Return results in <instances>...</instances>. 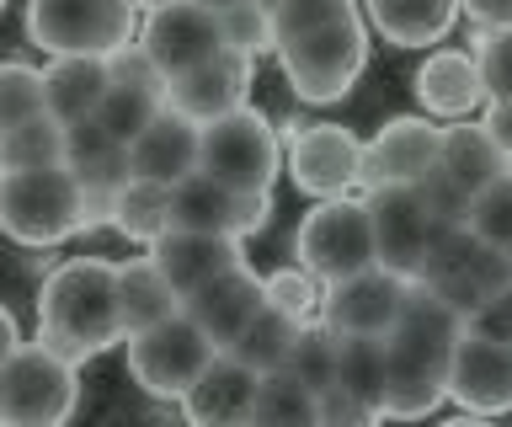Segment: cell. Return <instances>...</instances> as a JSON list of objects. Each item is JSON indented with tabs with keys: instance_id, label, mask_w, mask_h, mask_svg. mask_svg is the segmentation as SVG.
<instances>
[{
	"instance_id": "1",
	"label": "cell",
	"mask_w": 512,
	"mask_h": 427,
	"mask_svg": "<svg viewBox=\"0 0 512 427\" xmlns=\"http://www.w3.org/2000/svg\"><path fill=\"white\" fill-rule=\"evenodd\" d=\"M38 337L59 358L86 363L123 342L118 321V262L70 257L43 278L38 289Z\"/></svg>"
},
{
	"instance_id": "2",
	"label": "cell",
	"mask_w": 512,
	"mask_h": 427,
	"mask_svg": "<svg viewBox=\"0 0 512 427\" xmlns=\"http://www.w3.org/2000/svg\"><path fill=\"white\" fill-rule=\"evenodd\" d=\"M278 166H283V139L272 129V118L256 113L251 102L203 123L198 171L214 177L219 187H230V193H272Z\"/></svg>"
},
{
	"instance_id": "3",
	"label": "cell",
	"mask_w": 512,
	"mask_h": 427,
	"mask_svg": "<svg viewBox=\"0 0 512 427\" xmlns=\"http://www.w3.org/2000/svg\"><path fill=\"white\" fill-rule=\"evenodd\" d=\"M80 401V374L43 337L0 363V427H59Z\"/></svg>"
},
{
	"instance_id": "4",
	"label": "cell",
	"mask_w": 512,
	"mask_h": 427,
	"mask_svg": "<svg viewBox=\"0 0 512 427\" xmlns=\"http://www.w3.org/2000/svg\"><path fill=\"white\" fill-rule=\"evenodd\" d=\"M278 59H283V75L299 102H320V107L342 102L368 65V27L352 11V17L326 22L294 43H278Z\"/></svg>"
},
{
	"instance_id": "5",
	"label": "cell",
	"mask_w": 512,
	"mask_h": 427,
	"mask_svg": "<svg viewBox=\"0 0 512 427\" xmlns=\"http://www.w3.org/2000/svg\"><path fill=\"white\" fill-rule=\"evenodd\" d=\"M134 0H32L27 6V38L48 59H107L112 49L134 43Z\"/></svg>"
},
{
	"instance_id": "6",
	"label": "cell",
	"mask_w": 512,
	"mask_h": 427,
	"mask_svg": "<svg viewBox=\"0 0 512 427\" xmlns=\"http://www.w3.org/2000/svg\"><path fill=\"white\" fill-rule=\"evenodd\" d=\"M80 230V182L64 166L0 177V235L16 246H59Z\"/></svg>"
},
{
	"instance_id": "7",
	"label": "cell",
	"mask_w": 512,
	"mask_h": 427,
	"mask_svg": "<svg viewBox=\"0 0 512 427\" xmlns=\"http://www.w3.org/2000/svg\"><path fill=\"white\" fill-rule=\"evenodd\" d=\"M294 257L310 278L320 283H342L358 278L368 267H379L374 257V219H368L363 198H326L304 214V225L294 235Z\"/></svg>"
},
{
	"instance_id": "8",
	"label": "cell",
	"mask_w": 512,
	"mask_h": 427,
	"mask_svg": "<svg viewBox=\"0 0 512 427\" xmlns=\"http://www.w3.org/2000/svg\"><path fill=\"white\" fill-rule=\"evenodd\" d=\"M416 283L432 289L443 305H454L464 315V326H470V315L486 305L502 283H512V257L491 251L486 241H475V235L459 225V230H448L443 241L432 246V257L422 262Z\"/></svg>"
},
{
	"instance_id": "9",
	"label": "cell",
	"mask_w": 512,
	"mask_h": 427,
	"mask_svg": "<svg viewBox=\"0 0 512 427\" xmlns=\"http://www.w3.org/2000/svg\"><path fill=\"white\" fill-rule=\"evenodd\" d=\"M214 353L219 347L208 342L203 331L187 321V310H182V315H171V321L128 337V374H134V385H144L150 395L182 401V395L198 385V374L214 363Z\"/></svg>"
},
{
	"instance_id": "10",
	"label": "cell",
	"mask_w": 512,
	"mask_h": 427,
	"mask_svg": "<svg viewBox=\"0 0 512 427\" xmlns=\"http://www.w3.org/2000/svg\"><path fill=\"white\" fill-rule=\"evenodd\" d=\"M363 203H368V219H374V257H379V267H390V273L416 283L422 262L432 257V246L448 235V225L427 209L422 187H374Z\"/></svg>"
},
{
	"instance_id": "11",
	"label": "cell",
	"mask_w": 512,
	"mask_h": 427,
	"mask_svg": "<svg viewBox=\"0 0 512 427\" xmlns=\"http://www.w3.org/2000/svg\"><path fill=\"white\" fill-rule=\"evenodd\" d=\"M358 161H363V139L342 123H299L283 145L288 177L315 203L347 198V187L358 182Z\"/></svg>"
},
{
	"instance_id": "12",
	"label": "cell",
	"mask_w": 512,
	"mask_h": 427,
	"mask_svg": "<svg viewBox=\"0 0 512 427\" xmlns=\"http://www.w3.org/2000/svg\"><path fill=\"white\" fill-rule=\"evenodd\" d=\"M411 299V278L390 273V267H368L358 278L326 283L320 294V321H326L336 337H390L400 310Z\"/></svg>"
},
{
	"instance_id": "13",
	"label": "cell",
	"mask_w": 512,
	"mask_h": 427,
	"mask_svg": "<svg viewBox=\"0 0 512 427\" xmlns=\"http://www.w3.org/2000/svg\"><path fill=\"white\" fill-rule=\"evenodd\" d=\"M272 225V193H230L214 177L192 171L187 182L171 187V230H192V235H240L267 230Z\"/></svg>"
},
{
	"instance_id": "14",
	"label": "cell",
	"mask_w": 512,
	"mask_h": 427,
	"mask_svg": "<svg viewBox=\"0 0 512 427\" xmlns=\"http://www.w3.org/2000/svg\"><path fill=\"white\" fill-rule=\"evenodd\" d=\"M443 155V129L432 118H390L384 129L363 145L358 161V182L374 193V187H416L427 171H438Z\"/></svg>"
},
{
	"instance_id": "15",
	"label": "cell",
	"mask_w": 512,
	"mask_h": 427,
	"mask_svg": "<svg viewBox=\"0 0 512 427\" xmlns=\"http://www.w3.org/2000/svg\"><path fill=\"white\" fill-rule=\"evenodd\" d=\"M464 337V315L454 305H443L432 289L411 283V299L400 310L395 331L384 337V353L390 363H406V369H427V374H443L448 379V358Z\"/></svg>"
},
{
	"instance_id": "16",
	"label": "cell",
	"mask_w": 512,
	"mask_h": 427,
	"mask_svg": "<svg viewBox=\"0 0 512 427\" xmlns=\"http://www.w3.org/2000/svg\"><path fill=\"white\" fill-rule=\"evenodd\" d=\"M139 43L144 54L155 59V70L176 81V75L208 65V59L224 54V33H219V17L203 6H192V0H176L166 11H150L139 27Z\"/></svg>"
},
{
	"instance_id": "17",
	"label": "cell",
	"mask_w": 512,
	"mask_h": 427,
	"mask_svg": "<svg viewBox=\"0 0 512 427\" xmlns=\"http://www.w3.org/2000/svg\"><path fill=\"white\" fill-rule=\"evenodd\" d=\"M448 395L464 406V417L512 411V342L464 326L454 358H448Z\"/></svg>"
},
{
	"instance_id": "18",
	"label": "cell",
	"mask_w": 512,
	"mask_h": 427,
	"mask_svg": "<svg viewBox=\"0 0 512 427\" xmlns=\"http://www.w3.org/2000/svg\"><path fill=\"white\" fill-rule=\"evenodd\" d=\"M251 75H256V65L246 54L224 49L219 59H208V65L166 81V107H171V113H182V118H192L203 129V123H214L224 113H235V107H246Z\"/></svg>"
},
{
	"instance_id": "19",
	"label": "cell",
	"mask_w": 512,
	"mask_h": 427,
	"mask_svg": "<svg viewBox=\"0 0 512 427\" xmlns=\"http://www.w3.org/2000/svg\"><path fill=\"white\" fill-rule=\"evenodd\" d=\"M150 262L155 273L171 283L176 294H198L203 283H214L235 267H246V251L230 235H192V230H166L160 241L150 246Z\"/></svg>"
},
{
	"instance_id": "20",
	"label": "cell",
	"mask_w": 512,
	"mask_h": 427,
	"mask_svg": "<svg viewBox=\"0 0 512 427\" xmlns=\"http://www.w3.org/2000/svg\"><path fill=\"white\" fill-rule=\"evenodd\" d=\"M182 310H187V321L203 331L208 342L219 347H230L240 331H246L256 315L267 310V299H262V278L251 273V267H235V273H224L214 283H203L198 294H187L182 299Z\"/></svg>"
},
{
	"instance_id": "21",
	"label": "cell",
	"mask_w": 512,
	"mask_h": 427,
	"mask_svg": "<svg viewBox=\"0 0 512 427\" xmlns=\"http://www.w3.org/2000/svg\"><path fill=\"white\" fill-rule=\"evenodd\" d=\"M198 139H203L198 123L171 113V107H160L150 129L128 145V171H134L139 182H160V187L187 182L192 171H198Z\"/></svg>"
},
{
	"instance_id": "22",
	"label": "cell",
	"mask_w": 512,
	"mask_h": 427,
	"mask_svg": "<svg viewBox=\"0 0 512 427\" xmlns=\"http://www.w3.org/2000/svg\"><path fill=\"white\" fill-rule=\"evenodd\" d=\"M256 379L246 363H235L230 353H214V363L198 374V385L182 395V411L192 427H251L256 406Z\"/></svg>"
},
{
	"instance_id": "23",
	"label": "cell",
	"mask_w": 512,
	"mask_h": 427,
	"mask_svg": "<svg viewBox=\"0 0 512 427\" xmlns=\"http://www.w3.org/2000/svg\"><path fill=\"white\" fill-rule=\"evenodd\" d=\"M416 97H422L427 118H448V123H464L480 102H491L475 54H459V49L427 54V65L416 70Z\"/></svg>"
},
{
	"instance_id": "24",
	"label": "cell",
	"mask_w": 512,
	"mask_h": 427,
	"mask_svg": "<svg viewBox=\"0 0 512 427\" xmlns=\"http://www.w3.org/2000/svg\"><path fill=\"white\" fill-rule=\"evenodd\" d=\"M107 91H112L107 59H91V54L48 59V70H43V113L70 129V123L96 118V107H102Z\"/></svg>"
},
{
	"instance_id": "25",
	"label": "cell",
	"mask_w": 512,
	"mask_h": 427,
	"mask_svg": "<svg viewBox=\"0 0 512 427\" xmlns=\"http://www.w3.org/2000/svg\"><path fill=\"white\" fill-rule=\"evenodd\" d=\"M502 171H512L507 161H502V150L491 145V134L480 129V123H448L443 129V155H438V177L454 187V193L470 203L480 187H491Z\"/></svg>"
},
{
	"instance_id": "26",
	"label": "cell",
	"mask_w": 512,
	"mask_h": 427,
	"mask_svg": "<svg viewBox=\"0 0 512 427\" xmlns=\"http://www.w3.org/2000/svg\"><path fill=\"white\" fill-rule=\"evenodd\" d=\"M182 315V294L171 289L166 278L155 273L150 257H134V262H118V321H123V342L150 331L160 321Z\"/></svg>"
},
{
	"instance_id": "27",
	"label": "cell",
	"mask_w": 512,
	"mask_h": 427,
	"mask_svg": "<svg viewBox=\"0 0 512 427\" xmlns=\"http://www.w3.org/2000/svg\"><path fill=\"white\" fill-rule=\"evenodd\" d=\"M64 171H70L80 187H128V182H134V171H128V150L96 118L64 129Z\"/></svg>"
},
{
	"instance_id": "28",
	"label": "cell",
	"mask_w": 512,
	"mask_h": 427,
	"mask_svg": "<svg viewBox=\"0 0 512 427\" xmlns=\"http://www.w3.org/2000/svg\"><path fill=\"white\" fill-rule=\"evenodd\" d=\"M459 17V0H368V22L395 49H427Z\"/></svg>"
},
{
	"instance_id": "29",
	"label": "cell",
	"mask_w": 512,
	"mask_h": 427,
	"mask_svg": "<svg viewBox=\"0 0 512 427\" xmlns=\"http://www.w3.org/2000/svg\"><path fill=\"white\" fill-rule=\"evenodd\" d=\"M299 326L304 321H288V315H278V310H262L224 353H230L235 363H246L251 374H283L288 353H294V342H299Z\"/></svg>"
},
{
	"instance_id": "30",
	"label": "cell",
	"mask_w": 512,
	"mask_h": 427,
	"mask_svg": "<svg viewBox=\"0 0 512 427\" xmlns=\"http://www.w3.org/2000/svg\"><path fill=\"white\" fill-rule=\"evenodd\" d=\"M251 427H320L315 390L299 385L294 374H262V379H256Z\"/></svg>"
},
{
	"instance_id": "31",
	"label": "cell",
	"mask_w": 512,
	"mask_h": 427,
	"mask_svg": "<svg viewBox=\"0 0 512 427\" xmlns=\"http://www.w3.org/2000/svg\"><path fill=\"white\" fill-rule=\"evenodd\" d=\"M384 374H390L384 337H336V385L352 390L374 411L384 406Z\"/></svg>"
},
{
	"instance_id": "32",
	"label": "cell",
	"mask_w": 512,
	"mask_h": 427,
	"mask_svg": "<svg viewBox=\"0 0 512 427\" xmlns=\"http://www.w3.org/2000/svg\"><path fill=\"white\" fill-rule=\"evenodd\" d=\"M0 166L6 171H48L64 166V123H54L48 113L16 123L0 134Z\"/></svg>"
},
{
	"instance_id": "33",
	"label": "cell",
	"mask_w": 512,
	"mask_h": 427,
	"mask_svg": "<svg viewBox=\"0 0 512 427\" xmlns=\"http://www.w3.org/2000/svg\"><path fill=\"white\" fill-rule=\"evenodd\" d=\"M112 230H123L128 241H144L155 246L160 235L171 230V187L160 182H128L118 193V219H112Z\"/></svg>"
},
{
	"instance_id": "34",
	"label": "cell",
	"mask_w": 512,
	"mask_h": 427,
	"mask_svg": "<svg viewBox=\"0 0 512 427\" xmlns=\"http://www.w3.org/2000/svg\"><path fill=\"white\" fill-rule=\"evenodd\" d=\"M160 107H166V91H155V86H112L102 97V107H96V123L128 150L155 123Z\"/></svg>"
},
{
	"instance_id": "35",
	"label": "cell",
	"mask_w": 512,
	"mask_h": 427,
	"mask_svg": "<svg viewBox=\"0 0 512 427\" xmlns=\"http://www.w3.org/2000/svg\"><path fill=\"white\" fill-rule=\"evenodd\" d=\"M464 230H470L475 241H486L491 251L512 257V171H502L491 187H480V193L470 198V209H464Z\"/></svg>"
},
{
	"instance_id": "36",
	"label": "cell",
	"mask_w": 512,
	"mask_h": 427,
	"mask_svg": "<svg viewBox=\"0 0 512 427\" xmlns=\"http://www.w3.org/2000/svg\"><path fill=\"white\" fill-rule=\"evenodd\" d=\"M283 374H294L299 385H310V390L336 385V331H331L326 321H304Z\"/></svg>"
},
{
	"instance_id": "37",
	"label": "cell",
	"mask_w": 512,
	"mask_h": 427,
	"mask_svg": "<svg viewBox=\"0 0 512 427\" xmlns=\"http://www.w3.org/2000/svg\"><path fill=\"white\" fill-rule=\"evenodd\" d=\"M219 33L224 49L246 54L256 65V54H278V38H272V11L262 0H235L230 11H219Z\"/></svg>"
},
{
	"instance_id": "38",
	"label": "cell",
	"mask_w": 512,
	"mask_h": 427,
	"mask_svg": "<svg viewBox=\"0 0 512 427\" xmlns=\"http://www.w3.org/2000/svg\"><path fill=\"white\" fill-rule=\"evenodd\" d=\"M262 6L272 11V38L278 43H294L304 33H315V27H326V22H342L352 17V0H262Z\"/></svg>"
},
{
	"instance_id": "39",
	"label": "cell",
	"mask_w": 512,
	"mask_h": 427,
	"mask_svg": "<svg viewBox=\"0 0 512 427\" xmlns=\"http://www.w3.org/2000/svg\"><path fill=\"white\" fill-rule=\"evenodd\" d=\"M43 113V70L0 65V134Z\"/></svg>"
},
{
	"instance_id": "40",
	"label": "cell",
	"mask_w": 512,
	"mask_h": 427,
	"mask_svg": "<svg viewBox=\"0 0 512 427\" xmlns=\"http://www.w3.org/2000/svg\"><path fill=\"white\" fill-rule=\"evenodd\" d=\"M315 283H320V278H310V273L294 262V267H278V273L262 278V299H267V310L288 315V321H304V315L320 305V294H326V289H315Z\"/></svg>"
},
{
	"instance_id": "41",
	"label": "cell",
	"mask_w": 512,
	"mask_h": 427,
	"mask_svg": "<svg viewBox=\"0 0 512 427\" xmlns=\"http://www.w3.org/2000/svg\"><path fill=\"white\" fill-rule=\"evenodd\" d=\"M475 65L486 81V97H512V27H486L475 38Z\"/></svg>"
},
{
	"instance_id": "42",
	"label": "cell",
	"mask_w": 512,
	"mask_h": 427,
	"mask_svg": "<svg viewBox=\"0 0 512 427\" xmlns=\"http://www.w3.org/2000/svg\"><path fill=\"white\" fill-rule=\"evenodd\" d=\"M315 406H320V427H374L379 422V411L368 401H358L352 390H342V385L315 390Z\"/></svg>"
},
{
	"instance_id": "43",
	"label": "cell",
	"mask_w": 512,
	"mask_h": 427,
	"mask_svg": "<svg viewBox=\"0 0 512 427\" xmlns=\"http://www.w3.org/2000/svg\"><path fill=\"white\" fill-rule=\"evenodd\" d=\"M107 75H112V86H155V91H166V75L155 70V59L144 54L139 38L107 54Z\"/></svg>"
},
{
	"instance_id": "44",
	"label": "cell",
	"mask_w": 512,
	"mask_h": 427,
	"mask_svg": "<svg viewBox=\"0 0 512 427\" xmlns=\"http://www.w3.org/2000/svg\"><path fill=\"white\" fill-rule=\"evenodd\" d=\"M470 331H486V337H496V342H512V283H502V289L470 315Z\"/></svg>"
},
{
	"instance_id": "45",
	"label": "cell",
	"mask_w": 512,
	"mask_h": 427,
	"mask_svg": "<svg viewBox=\"0 0 512 427\" xmlns=\"http://www.w3.org/2000/svg\"><path fill=\"white\" fill-rule=\"evenodd\" d=\"M480 129L491 134V145L502 150V161L512 166V97H496V102H486V118H480Z\"/></svg>"
},
{
	"instance_id": "46",
	"label": "cell",
	"mask_w": 512,
	"mask_h": 427,
	"mask_svg": "<svg viewBox=\"0 0 512 427\" xmlns=\"http://www.w3.org/2000/svg\"><path fill=\"white\" fill-rule=\"evenodd\" d=\"M459 11H470L480 27H512V0H459Z\"/></svg>"
},
{
	"instance_id": "47",
	"label": "cell",
	"mask_w": 512,
	"mask_h": 427,
	"mask_svg": "<svg viewBox=\"0 0 512 427\" xmlns=\"http://www.w3.org/2000/svg\"><path fill=\"white\" fill-rule=\"evenodd\" d=\"M16 347H22V331H16V315H11L6 305H0V363H6V358L16 353Z\"/></svg>"
},
{
	"instance_id": "48",
	"label": "cell",
	"mask_w": 512,
	"mask_h": 427,
	"mask_svg": "<svg viewBox=\"0 0 512 427\" xmlns=\"http://www.w3.org/2000/svg\"><path fill=\"white\" fill-rule=\"evenodd\" d=\"M166 6H176V0H134V11H144V17H150V11H166Z\"/></svg>"
},
{
	"instance_id": "49",
	"label": "cell",
	"mask_w": 512,
	"mask_h": 427,
	"mask_svg": "<svg viewBox=\"0 0 512 427\" xmlns=\"http://www.w3.org/2000/svg\"><path fill=\"white\" fill-rule=\"evenodd\" d=\"M192 6H203V11H214V17H219V11H230L235 0H192Z\"/></svg>"
},
{
	"instance_id": "50",
	"label": "cell",
	"mask_w": 512,
	"mask_h": 427,
	"mask_svg": "<svg viewBox=\"0 0 512 427\" xmlns=\"http://www.w3.org/2000/svg\"><path fill=\"white\" fill-rule=\"evenodd\" d=\"M443 427H491L486 417H454V422H443Z\"/></svg>"
},
{
	"instance_id": "51",
	"label": "cell",
	"mask_w": 512,
	"mask_h": 427,
	"mask_svg": "<svg viewBox=\"0 0 512 427\" xmlns=\"http://www.w3.org/2000/svg\"><path fill=\"white\" fill-rule=\"evenodd\" d=\"M0 177H6V166H0Z\"/></svg>"
},
{
	"instance_id": "52",
	"label": "cell",
	"mask_w": 512,
	"mask_h": 427,
	"mask_svg": "<svg viewBox=\"0 0 512 427\" xmlns=\"http://www.w3.org/2000/svg\"><path fill=\"white\" fill-rule=\"evenodd\" d=\"M0 11H6V0H0Z\"/></svg>"
}]
</instances>
